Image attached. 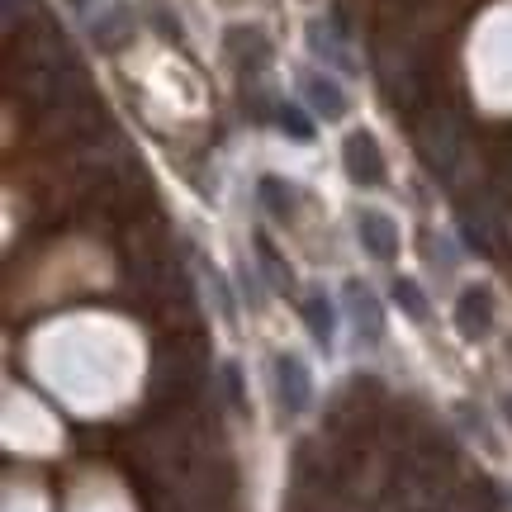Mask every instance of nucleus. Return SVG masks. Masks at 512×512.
Instances as JSON below:
<instances>
[{"mask_svg": "<svg viewBox=\"0 0 512 512\" xmlns=\"http://www.w3.org/2000/svg\"><path fill=\"white\" fill-rule=\"evenodd\" d=\"M124 15H110L105 19V24H95V43H100V48H119V43H124Z\"/></svg>", "mask_w": 512, "mask_h": 512, "instance_id": "ddd939ff", "label": "nucleus"}, {"mask_svg": "<svg viewBox=\"0 0 512 512\" xmlns=\"http://www.w3.org/2000/svg\"><path fill=\"white\" fill-rule=\"evenodd\" d=\"M356 238H361V247H366L370 256H394V247H399V228H394L389 214H361Z\"/></svg>", "mask_w": 512, "mask_h": 512, "instance_id": "7ed1b4c3", "label": "nucleus"}, {"mask_svg": "<svg viewBox=\"0 0 512 512\" xmlns=\"http://www.w3.org/2000/svg\"><path fill=\"white\" fill-rule=\"evenodd\" d=\"M228 53L238 57L242 67H261L266 57H271V43H266V34L261 29H247V24H238V29H228Z\"/></svg>", "mask_w": 512, "mask_h": 512, "instance_id": "423d86ee", "label": "nucleus"}, {"mask_svg": "<svg viewBox=\"0 0 512 512\" xmlns=\"http://www.w3.org/2000/svg\"><path fill=\"white\" fill-rule=\"evenodd\" d=\"M418 147L437 176H456L465 157V128L451 110H432L418 119Z\"/></svg>", "mask_w": 512, "mask_h": 512, "instance_id": "f257e3e1", "label": "nucleus"}, {"mask_svg": "<svg viewBox=\"0 0 512 512\" xmlns=\"http://www.w3.org/2000/svg\"><path fill=\"white\" fill-rule=\"evenodd\" d=\"M394 294H399V304L413 313V318H422V313H427V304H422V294H418V285H413V280H399V285H394Z\"/></svg>", "mask_w": 512, "mask_h": 512, "instance_id": "4468645a", "label": "nucleus"}, {"mask_svg": "<svg viewBox=\"0 0 512 512\" xmlns=\"http://www.w3.org/2000/svg\"><path fill=\"white\" fill-rule=\"evenodd\" d=\"M304 318H309L313 337H318V342H328L332 337V309H328V299H323V294H313L309 304H304Z\"/></svg>", "mask_w": 512, "mask_h": 512, "instance_id": "9d476101", "label": "nucleus"}, {"mask_svg": "<svg viewBox=\"0 0 512 512\" xmlns=\"http://www.w3.org/2000/svg\"><path fill=\"white\" fill-rule=\"evenodd\" d=\"M76 5H81V0H76Z\"/></svg>", "mask_w": 512, "mask_h": 512, "instance_id": "2eb2a0df", "label": "nucleus"}, {"mask_svg": "<svg viewBox=\"0 0 512 512\" xmlns=\"http://www.w3.org/2000/svg\"><path fill=\"white\" fill-rule=\"evenodd\" d=\"M280 128H285V133H294L299 143H309V138H313V124H309V114L299 110V105H280Z\"/></svg>", "mask_w": 512, "mask_h": 512, "instance_id": "9b49d317", "label": "nucleus"}, {"mask_svg": "<svg viewBox=\"0 0 512 512\" xmlns=\"http://www.w3.org/2000/svg\"><path fill=\"white\" fill-rule=\"evenodd\" d=\"M489 318H494V299H489V290H465L456 304V323L460 332H470V337H479V332L489 328Z\"/></svg>", "mask_w": 512, "mask_h": 512, "instance_id": "20e7f679", "label": "nucleus"}, {"mask_svg": "<svg viewBox=\"0 0 512 512\" xmlns=\"http://www.w3.org/2000/svg\"><path fill=\"white\" fill-rule=\"evenodd\" d=\"M342 162H347V176L356 185H375L384 181V152L370 133H351L347 147H342Z\"/></svg>", "mask_w": 512, "mask_h": 512, "instance_id": "f03ea898", "label": "nucleus"}, {"mask_svg": "<svg viewBox=\"0 0 512 512\" xmlns=\"http://www.w3.org/2000/svg\"><path fill=\"white\" fill-rule=\"evenodd\" d=\"M261 204H266L271 214H280V219H290L294 214V190H285L280 176H261Z\"/></svg>", "mask_w": 512, "mask_h": 512, "instance_id": "6e6552de", "label": "nucleus"}, {"mask_svg": "<svg viewBox=\"0 0 512 512\" xmlns=\"http://www.w3.org/2000/svg\"><path fill=\"white\" fill-rule=\"evenodd\" d=\"M275 370H280V394H285V403H290V408H304V403H309V375H304V366H299L294 356H280Z\"/></svg>", "mask_w": 512, "mask_h": 512, "instance_id": "0eeeda50", "label": "nucleus"}, {"mask_svg": "<svg viewBox=\"0 0 512 512\" xmlns=\"http://www.w3.org/2000/svg\"><path fill=\"white\" fill-rule=\"evenodd\" d=\"M304 95H309V105L323 114V119L347 114V95H342V86H337V81H328V76L309 72V76H304Z\"/></svg>", "mask_w": 512, "mask_h": 512, "instance_id": "39448f33", "label": "nucleus"}, {"mask_svg": "<svg viewBox=\"0 0 512 512\" xmlns=\"http://www.w3.org/2000/svg\"><path fill=\"white\" fill-rule=\"evenodd\" d=\"M351 313H356V323L366 328V337H380V304L370 299V290L351 285Z\"/></svg>", "mask_w": 512, "mask_h": 512, "instance_id": "1a4fd4ad", "label": "nucleus"}, {"mask_svg": "<svg viewBox=\"0 0 512 512\" xmlns=\"http://www.w3.org/2000/svg\"><path fill=\"white\" fill-rule=\"evenodd\" d=\"M323 29H328V24H313V29H309L313 53H323V57H332V62H342V67H347V53H342V43H337L332 34H323Z\"/></svg>", "mask_w": 512, "mask_h": 512, "instance_id": "f8f14e48", "label": "nucleus"}]
</instances>
